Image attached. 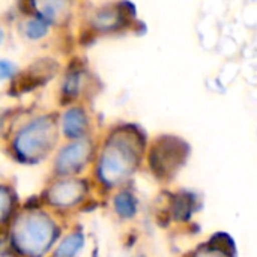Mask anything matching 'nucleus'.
<instances>
[{
    "label": "nucleus",
    "instance_id": "nucleus-1",
    "mask_svg": "<svg viewBox=\"0 0 257 257\" xmlns=\"http://www.w3.org/2000/svg\"><path fill=\"white\" fill-rule=\"evenodd\" d=\"M48 133H50V123L47 120H39L33 123L32 126H29L18 140L21 151H26V152L35 151L36 148L42 145Z\"/></svg>",
    "mask_w": 257,
    "mask_h": 257
},
{
    "label": "nucleus",
    "instance_id": "nucleus-2",
    "mask_svg": "<svg viewBox=\"0 0 257 257\" xmlns=\"http://www.w3.org/2000/svg\"><path fill=\"white\" fill-rule=\"evenodd\" d=\"M122 21V15L119 11L116 9H102L101 12L96 14L95 20H93V24L101 29V30H110V29H114L120 24Z\"/></svg>",
    "mask_w": 257,
    "mask_h": 257
},
{
    "label": "nucleus",
    "instance_id": "nucleus-3",
    "mask_svg": "<svg viewBox=\"0 0 257 257\" xmlns=\"http://www.w3.org/2000/svg\"><path fill=\"white\" fill-rule=\"evenodd\" d=\"M84 123H86L84 114L78 108L69 110L65 116V131L69 136H78L80 133H83Z\"/></svg>",
    "mask_w": 257,
    "mask_h": 257
},
{
    "label": "nucleus",
    "instance_id": "nucleus-4",
    "mask_svg": "<svg viewBox=\"0 0 257 257\" xmlns=\"http://www.w3.org/2000/svg\"><path fill=\"white\" fill-rule=\"evenodd\" d=\"M47 239H48V235H47V227L44 224H32L27 227L26 230V241H29L27 247L42 248Z\"/></svg>",
    "mask_w": 257,
    "mask_h": 257
},
{
    "label": "nucleus",
    "instance_id": "nucleus-5",
    "mask_svg": "<svg viewBox=\"0 0 257 257\" xmlns=\"http://www.w3.org/2000/svg\"><path fill=\"white\" fill-rule=\"evenodd\" d=\"M48 30V20L45 18H38V20H33L29 23L27 26V36L32 38V39H38V38H42Z\"/></svg>",
    "mask_w": 257,
    "mask_h": 257
},
{
    "label": "nucleus",
    "instance_id": "nucleus-6",
    "mask_svg": "<svg viewBox=\"0 0 257 257\" xmlns=\"http://www.w3.org/2000/svg\"><path fill=\"white\" fill-rule=\"evenodd\" d=\"M117 208H119V212H122L125 215H130L133 212V203H131L130 197L128 196H119Z\"/></svg>",
    "mask_w": 257,
    "mask_h": 257
},
{
    "label": "nucleus",
    "instance_id": "nucleus-7",
    "mask_svg": "<svg viewBox=\"0 0 257 257\" xmlns=\"http://www.w3.org/2000/svg\"><path fill=\"white\" fill-rule=\"evenodd\" d=\"M15 72V66L12 63H9L8 60H2L0 63V74H2V78H8V77H12Z\"/></svg>",
    "mask_w": 257,
    "mask_h": 257
},
{
    "label": "nucleus",
    "instance_id": "nucleus-8",
    "mask_svg": "<svg viewBox=\"0 0 257 257\" xmlns=\"http://www.w3.org/2000/svg\"><path fill=\"white\" fill-rule=\"evenodd\" d=\"M78 89V75H71L68 80H66V84H65V92H68L69 95H74Z\"/></svg>",
    "mask_w": 257,
    "mask_h": 257
},
{
    "label": "nucleus",
    "instance_id": "nucleus-9",
    "mask_svg": "<svg viewBox=\"0 0 257 257\" xmlns=\"http://www.w3.org/2000/svg\"><path fill=\"white\" fill-rule=\"evenodd\" d=\"M205 257H215V256H205Z\"/></svg>",
    "mask_w": 257,
    "mask_h": 257
}]
</instances>
